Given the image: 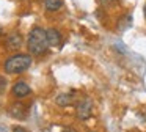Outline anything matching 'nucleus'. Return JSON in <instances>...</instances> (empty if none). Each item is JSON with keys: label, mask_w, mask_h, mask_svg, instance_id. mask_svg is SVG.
Returning a JSON list of instances; mask_svg holds the SVG:
<instances>
[{"label": "nucleus", "mask_w": 146, "mask_h": 132, "mask_svg": "<svg viewBox=\"0 0 146 132\" xmlns=\"http://www.w3.org/2000/svg\"><path fill=\"white\" fill-rule=\"evenodd\" d=\"M27 47L32 55H42L49 47L47 33L42 27H33L27 38Z\"/></svg>", "instance_id": "1"}, {"label": "nucleus", "mask_w": 146, "mask_h": 132, "mask_svg": "<svg viewBox=\"0 0 146 132\" xmlns=\"http://www.w3.org/2000/svg\"><path fill=\"white\" fill-rule=\"evenodd\" d=\"M32 63H33L32 55H29V53H16V55L10 57L5 61L3 69L7 74H21V72L27 71L32 66Z\"/></svg>", "instance_id": "2"}, {"label": "nucleus", "mask_w": 146, "mask_h": 132, "mask_svg": "<svg viewBox=\"0 0 146 132\" xmlns=\"http://www.w3.org/2000/svg\"><path fill=\"white\" fill-rule=\"evenodd\" d=\"M76 115L80 121H86L93 115V101L90 97H83V99L79 101V104L76 107Z\"/></svg>", "instance_id": "3"}, {"label": "nucleus", "mask_w": 146, "mask_h": 132, "mask_svg": "<svg viewBox=\"0 0 146 132\" xmlns=\"http://www.w3.org/2000/svg\"><path fill=\"white\" fill-rule=\"evenodd\" d=\"M22 43H24V38L19 31H13L7 36V47L10 50H19L22 47Z\"/></svg>", "instance_id": "4"}, {"label": "nucleus", "mask_w": 146, "mask_h": 132, "mask_svg": "<svg viewBox=\"0 0 146 132\" xmlns=\"http://www.w3.org/2000/svg\"><path fill=\"white\" fill-rule=\"evenodd\" d=\"M11 91H13V94H14L16 97L22 99V97L29 96V94L32 93V88H30V87H29V83H25L24 80H19V82H16V83L13 85Z\"/></svg>", "instance_id": "5"}, {"label": "nucleus", "mask_w": 146, "mask_h": 132, "mask_svg": "<svg viewBox=\"0 0 146 132\" xmlns=\"http://www.w3.org/2000/svg\"><path fill=\"white\" fill-rule=\"evenodd\" d=\"M47 33V41L50 47H60L61 43H63V35L57 30V28H47L46 30Z\"/></svg>", "instance_id": "6"}, {"label": "nucleus", "mask_w": 146, "mask_h": 132, "mask_svg": "<svg viewBox=\"0 0 146 132\" xmlns=\"http://www.w3.org/2000/svg\"><path fill=\"white\" fill-rule=\"evenodd\" d=\"M10 115L16 119H25L27 116V109L22 102H14L13 105L10 107Z\"/></svg>", "instance_id": "7"}, {"label": "nucleus", "mask_w": 146, "mask_h": 132, "mask_svg": "<svg viewBox=\"0 0 146 132\" xmlns=\"http://www.w3.org/2000/svg\"><path fill=\"white\" fill-rule=\"evenodd\" d=\"M63 6V0H44V8L46 11H58V9Z\"/></svg>", "instance_id": "8"}, {"label": "nucleus", "mask_w": 146, "mask_h": 132, "mask_svg": "<svg viewBox=\"0 0 146 132\" xmlns=\"http://www.w3.org/2000/svg\"><path fill=\"white\" fill-rule=\"evenodd\" d=\"M55 102H57V105H60V107H68V105H71V102H72V96L68 94V93H61V94H58V96L55 97Z\"/></svg>", "instance_id": "9"}, {"label": "nucleus", "mask_w": 146, "mask_h": 132, "mask_svg": "<svg viewBox=\"0 0 146 132\" xmlns=\"http://www.w3.org/2000/svg\"><path fill=\"white\" fill-rule=\"evenodd\" d=\"M99 3L104 8H111V6H115L118 3V0H99Z\"/></svg>", "instance_id": "10"}, {"label": "nucleus", "mask_w": 146, "mask_h": 132, "mask_svg": "<svg viewBox=\"0 0 146 132\" xmlns=\"http://www.w3.org/2000/svg\"><path fill=\"white\" fill-rule=\"evenodd\" d=\"M13 132H29V131H27V129H24V127H21V126H14Z\"/></svg>", "instance_id": "11"}, {"label": "nucleus", "mask_w": 146, "mask_h": 132, "mask_svg": "<svg viewBox=\"0 0 146 132\" xmlns=\"http://www.w3.org/2000/svg\"><path fill=\"white\" fill-rule=\"evenodd\" d=\"M61 132H77V131L74 127H71V126H66V127H63V131H61Z\"/></svg>", "instance_id": "12"}, {"label": "nucleus", "mask_w": 146, "mask_h": 132, "mask_svg": "<svg viewBox=\"0 0 146 132\" xmlns=\"http://www.w3.org/2000/svg\"><path fill=\"white\" fill-rule=\"evenodd\" d=\"M143 13H145V19H146V5H145V8H143Z\"/></svg>", "instance_id": "13"}, {"label": "nucleus", "mask_w": 146, "mask_h": 132, "mask_svg": "<svg viewBox=\"0 0 146 132\" xmlns=\"http://www.w3.org/2000/svg\"><path fill=\"white\" fill-rule=\"evenodd\" d=\"M0 33H2V27H0Z\"/></svg>", "instance_id": "14"}, {"label": "nucleus", "mask_w": 146, "mask_h": 132, "mask_svg": "<svg viewBox=\"0 0 146 132\" xmlns=\"http://www.w3.org/2000/svg\"><path fill=\"white\" fill-rule=\"evenodd\" d=\"M90 132H94V131H90Z\"/></svg>", "instance_id": "15"}]
</instances>
